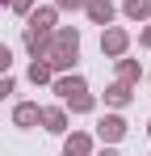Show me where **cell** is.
I'll return each instance as SVG.
<instances>
[{"instance_id": "6da1fadb", "label": "cell", "mask_w": 151, "mask_h": 156, "mask_svg": "<svg viewBox=\"0 0 151 156\" xmlns=\"http://www.w3.org/2000/svg\"><path fill=\"white\" fill-rule=\"evenodd\" d=\"M76 51H80V34H76V30H59V34H50L46 63H50V68H72Z\"/></svg>"}, {"instance_id": "7a4b0ae2", "label": "cell", "mask_w": 151, "mask_h": 156, "mask_svg": "<svg viewBox=\"0 0 151 156\" xmlns=\"http://www.w3.org/2000/svg\"><path fill=\"white\" fill-rule=\"evenodd\" d=\"M55 93L72 105L76 114H88V110H92V97H88V89H84L80 76H59V80H55Z\"/></svg>"}, {"instance_id": "3957f363", "label": "cell", "mask_w": 151, "mask_h": 156, "mask_svg": "<svg viewBox=\"0 0 151 156\" xmlns=\"http://www.w3.org/2000/svg\"><path fill=\"white\" fill-rule=\"evenodd\" d=\"M50 34H55V30H34V26H25V47H29V55H34V59H46V51H50Z\"/></svg>"}, {"instance_id": "277c9868", "label": "cell", "mask_w": 151, "mask_h": 156, "mask_svg": "<svg viewBox=\"0 0 151 156\" xmlns=\"http://www.w3.org/2000/svg\"><path fill=\"white\" fill-rule=\"evenodd\" d=\"M126 47H130V38H126V30H105V38H101V51L109 55V59H122Z\"/></svg>"}, {"instance_id": "5b68a950", "label": "cell", "mask_w": 151, "mask_h": 156, "mask_svg": "<svg viewBox=\"0 0 151 156\" xmlns=\"http://www.w3.org/2000/svg\"><path fill=\"white\" fill-rule=\"evenodd\" d=\"M101 139H109V144H118V139H122V135H126V122H122V118H118V114H105V118H101Z\"/></svg>"}, {"instance_id": "8992f818", "label": "cell", "mask_w": 151, "mask_h": 156, "mask_svg": "<svg viewBox=\"0 0 151 156\" xmlns=\"http://www.w3.org/2000/svg\"><path fill=\"white\" fill-rule=\"evenodd\" d=\"M84 9H88V17H92L97 26H109V21H113V4H109V0H84Z\"/></svg>"}, {"instance_id": "52a82bcc", "label": "cell", "mask_w": 151, "mask_h": 156, "mask_svg": "<svg viewBox=\"0 0 151 156\" xmlns=\"http://www.w3.org/2000/svg\"><path fill=\"white\" fill-rule=\"evenodd\" d=\"M38 118H42L46 131H55V135H63V131H67V114H63V110H38Z\"/></svg>"}, {"instance_id": "ba28073f", "label": "cell", "mask_w": 151, "mask_h": 156, "mask_svg": "<svg viewBox=\"0 0 151 156\" xmlns=\"http://www.w3.org/2000/svg\"><path fill=\"white\" fill-rule=\"evenodd\" d=\"M13 122H17V127H34V122H38V105H34V101H21L17 110H13Z\"/></svg>"}, {"instance_id": "9c48e42d", "label": "cell", "mask_w": 151, "mask_h": 156, "mask_svg": "<svg viewBox=\"0 0 151 156\" xmlns=\"http://www.w3.org/2000/svg\"><path fill=\"white\" fill-rule=\"evenodd\" d=\"M63 152H67V156H88V152H92V139H88L84 131H76L72 139H67V148H63Z\"/></svg>"}, {"instance_id": "30bf717a", "label": "cell", "mask_w": 151, "mask_h": 156, "mask_svg": "<svg viewBox=\"0 0 151 156\" xmlns=\"http://www.w3.org/2000/svg\"><path fill=\"white\" fill-rule=\"evenodd\" d=\"M105 101H109V105H118V110H122V105H130V84H126V80H118V84H109Z\"/></svg>"}, {"instance_id": "8fae6325", "label": "cell", "mask_w": 151, "mask_h": 156, "mask_svg": "<svg viewBox=\"0 0 151 156\" xmlns=\"http://www.w3.org/2000/svg\"><path fill=\"white\" fill-rule=\"evenodd\" d=\"M29 26H34V30H55V9H38V13H29Z\"/></svg>"}, {"instance_id": "7c38bea8", "label": "cell", "mask_w": 151, "mask_h": 156, "mask_svg": "<svg viewBox=\"0 0 151 156\" xmlns=\"http://www.w3.org/2000/svg\"><path fill=\"white\" fill-rule=\"evenodd\" d=\"M126 17L130 21H143V17H151V4L147 0H126Z\"/></svg>"}, {"instance_id": "4fadbf2b", "label": "cell", "mask_w": 151, "mask_h": 156, "mask_svg": "<svg viewBox=\"0 0 151 156\" xmlns=\"http://www.w3.org/2000/svg\"><path fill=\"white\" fill-rule=\"evenodd\" d=\"M50 72H55V68H50L46 59H34V68H29V80H34V84H46V80H50Z\"/></svg>"}, {"instance_id": "5bb4252c", "label": "cell", "mask_w": 151, "mask_h": 156, "mask_svg": "<svg viewBox=\"0 0 151 156\" xmlns=\"http://www.w3.org/2000/svg\"><path fill=\"white\" fill-rule=\"evenodd\" d=\"M118 76H122L126 84H134L143 72H139V63H134V59H118Z\"/></svg>"}, {"instance_id": "9a60e30c", "label": "cell", "mask_w": 151, "mask_h": 156, "mask_svg": "<svg viewBox=\"0 0 151 156\" xmlns=\"http://www.w3.org/2000/svg\"><path fill=\"white\" fill-rule=\"evenodd\" d=\"M8 68H13V51H8V47H4V42H0V72H4V76H8Z\"/></svg>"}, {"instance_id": "2e32d148", "label": "cell", "mask_w": 151, "mask_h": 156, "mask_svg": "<svg viewBox=\"0 0 151 156\" xmlns=\"http://www.w3.org/2000/svg\"><path fill=\"white\" fill-rule=\"evenodd\" d=\"M8 4H13L17 13H29V9H34V0H8Z\"/></svg>"}, {"instance_id": "e0dca14e", "label": "cell", "mask_w": 151, "mask_h": 156, "mask_svg": "<svg viewBox=\"0 0 151 156\" xmlns=\"http://www.w3.org/2000/svg\"><path fill=\"white\" fill-rule=\"evenodd\" d=\"M59 9H84V0H59Z\"/></svg>"}, {"instance_id": "ac0fdd59", "label": "cell", "mask_w": 151, "mask_h": 156, "mask_svg": "<svg viewBox=\"0 0 151 156\" xmlns=\"http://www.w3.org/2000/svg\"><path fill=\"white\" fill-rule=\"evenodd\" d=\"M4 93H13V80H8V76L0 80V97H4Z\"/></svg>"}, {"instance_id": "d6986e66", "label": "cell", "mask_w": 151, "mask_h": 156, "mask_svg": "<svg viewBox=\"0 0 151 156\" xmlns=\"http://www.w3.org/2000/svg\"><path fill=\"white\" fill-rule=\"evenodd\" d=\"M143 47H151V30H143Z\"/></svg>"}, {"instance_id": "ffe728a7", "label": "cell", "mask_w": 151, "mask_h": 156, "mask_svg": "<svg viewBox=\"0 0 151 156\" xmlns=\"http://www.w3.org/2000/svg\"><path fill=\"white\" fill-rule=\"evenodd\" d=\"M101 156H118V152H113V148H105V152H101Z\"/></svg>"}, {"instance_id": "44dd1931", "label": "cell", "mask_w": 151, "mask_h": 156, "mask_svg": "<svg viewBox=\"0 0 151 156\" xmlns=\"http://www.w3.org/2000/svg\"><path fill=\"white\" fill-rule=\"evenodd\" d=\"M147 135H151V122H147Z\"/></svg>"}, {"instance_id": "7402d4cb", "label": "cell", "mask_w": 151, "mask_h": 156, "mask_svg": "<svg viewBox=\"0 0 151 156\" xmlns=\"http://www.w3.org/2000/svg\"><path fill=\"white\" fill-rule=\"evenodd\" d=\"M63 156H67V152H63Z\"/></svg>"}]
</instances>
